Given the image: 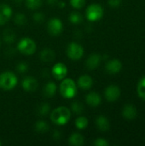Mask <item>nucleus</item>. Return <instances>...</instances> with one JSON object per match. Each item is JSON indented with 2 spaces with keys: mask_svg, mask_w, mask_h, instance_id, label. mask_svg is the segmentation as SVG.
Returning <instances> with one entry per match:
<instances>
[{
  "mask_svg": "<svg viewBox=\"0 0 145 146\" xmlns=\"http://www.w3.org/2000/svg\"><path fill=\"white\" fill-rule=\"evenodd\" d=\"M71 117V111L65 106H60L55 109L50 113L51 121L57 126H63L67 124Z\"/></svg>",
  "mask_w": 145,
  "mask_h": 146,
  "instance_id": "f257e3e1",
  "label": "nucleus"
},
{
  "mask_svg": "<svg viewBox=\"0 0 145 146\" xmlns=\"http://www.w3.org/2000/svg\"><path fill=\"white\" fill-rule=\"evenodd\" d=\"M60 84L59 91L64 98H73L77 94V86L73 80L70 78H64Z\"/></svg>",
  "mask_w": 145,
  "mask_h": 146,
  "instance_id": "f03ea898",
  "label": "nucleus"
},
{
  "mask_svg": "<svg viewBox=\"0 0 145 146\" xmlns=\"http://www.w3.org/2000/svg\"><path fill=\"white\" fill-rule=\"evenodd\" d=\"M18 83V79L15 73L11 71H4L0 74V89L10 91L14 89Z\"/></svg>",
  "mask_w": 145,
  "mask_h": 146,
  "instance_id": "7ed1b4c3",
  "label": "nucleus"
},
{
  "mask_svg": "<svg viewBox=\"0 0 145 146\" xmlns=\"http://www.w3.org/2000/svg\"><path fill=\"white\" fill-rule=\"evenodd\" d=\"M37 44L35 41L28 37L22 38L17 44V50L26 56H31L35 53Z\"/></svg>",
  "mask_w": 145,
  "mask_h": 146,
  "instance_id": "20e7f679",
  "label": "nucleus"
},
{
  "mask_svg": "<svg viewBox=\"0 0 145 146\" xmlns=\"http://www.w3.org/2000/svg\"><path fill=\"white\" fill-rule=\"evenodd\" d=\"M103 8L98 3L90 4L85 10V16L89 21L94 22L101 20L103 16Z\"/></svg>",
  "mask_w": 145,
  "mask_h": 146,
  "instance_id": "39448f33",
  "label": "nucleus"
},
{
  "mask_svg": "<svg viewBox=\"0 0 145 146\" xmlns=\"http://www.w3.org/2000/svg\"><path fill=\"white\" fill-rule=\"evenodd\" d=\"M67 56L73 61H78L84 56V48L81 44L76 42H71L67 47Z\"/></svg>",
  "mask_w": 145,
  "mask_h": 146,
  "instance_id": "423d86ee",
  "label": "nucleus"
},
{
  "mask_svg": "<svg viewBox=\"0 0 145 146\" xmlns=\"http://www.w3.org/2000/svg\"><path fill=\"white\" fill-rule=\"evenodd\" d=\"M63 29V24L59 18L53 17L47 23V30L48 33L52 36L59 35Z\"/></svg>",
  "mask_w": 145,
  "mask_h": 146,
  "instance_id": "0eeeda50",
  "label": "nucleus"
},
{
  "mask_svg": "<svg viewBox=\"0 0 145 146\" xmlns=\"http://www.w3.org/2000/svg\"><path fill=\"white\" fill-rule=\"evenodd\" d=\"M104 96L109 102H115L121 96V89L115 85H110L105 89Z\"/></svg>",
  "mask_w": 145,
  "mask_h": 146,
  "instance_id": "6e6552de",
  "label": "nucleus"
},
{
  "mask_svg": "<svg viewBox=\"0 0 145 146\" xmlns=\"http://www.w3.org/2000/svg\"><path fill=\"white\" fill-rule=\"evenodd\" d=\"M51 73H52V75L55 77V79L58 80H62L64 78H66L68 74V68L64 63L57 62L52 67Z\"/></svg>",
  "mask_w": 145,
  "mask_h": 146,
  "instance_id": "1a4fd4ad",
  "label": "nucleus"
},
{
  "mask_svg": "<svg viewBox=\"0 0 145 146\" xmlns=\"http://www.w3.org/2000/svg\"><path fill=\"white\" fill-rule=\"evenodd\" d=\"M22 88L27 92H33L38 87V80L32 76H26L21 81Z\"/></svg>",
  "mask_w": 145,
  "mask_h": 146,
  "instance_id": "9d476101",
  "label": "nucleus"
},
{
  "mask_svg": "<svg viewBox=\"0 0 145 146\" xmlns=\"http://www.w3.org/2000/svg\"><path fill=\"white\" fill-rule=\"evenodd\" d=\"M13 15L12 8L6 3L0 4V26L5 25Z\"/></svg>",
  "mask_w": 145,
  "mask_h": 146,
  "instance_id": "9b49d317",
  "label": "nucleus"
},
{
  "mask_svg": "<svg viewBox=\"0 0 145 146\" xmlns=\"http://www.w3.org/2000/svg\"><path fill=\"white\" fill-rule=\"evenodd\" d=\"M105 69H106L107 73H109L110 74H116L121 71L122 62L118 59L109 60L105 65Z\"/></svg>",
  "mask_w": 145,
  "mask_h": 146,
  "instance_id": "f8f14e48",
  "label": "nucleus"
},
{
  "mask_svg": "<svg viewBox=\"0 0 145 146\" xmlns=\"http://www.w3.org/2000/svg\"><path fill=\"white\" fill-rule=\"evenodd\" d=\"M102 61V56L99 54L97 53H93L91 55H90L88 56V58L86 59L85 62V66L88 69L90 70H94L97 68L99 67L100 63Z\"/></svg>",
  "mask_w": 145,
  "mask_h": 146,
  "instance_id": "ddd939ff",
  "label": "nucleus"
},
{
  "mask_svg": "<svg viewBox=\"0 0 145 146\" xmlns=\"http://www.w3.org/2000/svg\"><path fill=\"white\" fill-rule=\"evenodd\" d=\"M138 111L134 105L132 104H126L122 110V115L126 120L132 121L137 117Z\"/></svg>",
  "mask_w": 145,
  "mask_h": 146,
  "instance_id": "4468645a",
  "label": "nucleus"
},
{
  "mask_svg": "<svg viewBox=\"0 0 145 146\" xmlns=\"http://www.w3.org/2000/svg\"><path fill=\"white\" fill-rule=\"evenodd\" d=\"M85 101H86V104L89 106L95 108V107H97V106L100 105V104L102 102V98L97 92H91L86 95Z\"/></svg>",
  "mask_w": 145,
  "mask_h": 146,
  "instance_id": "2eb2a0df",
  "label": "nucleus"
},
{
  "mask_svg": "<svg viewBox=\"0 0 145 146\" xmlns=\"http://www.w3.org/2000/svg\"><path fill=\"white\" fill-rule=\"evenodd\" d=\"M93 86V80L88 74H83L78 79V86L83 90H89Z\"/></svg>",
  "mask_w": 145,
  "mask_h": 146,
  "instance_id": "dca6fc26",
  "label": "nucleus"
},
{
  "mask_svg": "<svg viewBox=\"0 0 145 146\" xmlns=\"http://www.w3.org/2000/svg\"><path fill=\"white\" fill-rule=\"evenodd\" d=\"M39 56L40 60L43 61L44 62H51L54 61L56 57V53L50 48H44L43 50H41Z\"/></svg>",
  "mask_w": 145,
  "mask_h": 146,
  "instance_id": "f3484780",
  "label": "nucleus"
},
{
  "mask_svg": "<svg viewBox=\"0 0 145 146\" xmlns=\"http://www.w3.org/2000/svg\"><path fill=\"white\" fill-rule=\"evenodd\" d=\"M96 125L97 127L102 131V132H106L109 129L110 127V123L109 119L104 116V115H99L97 119H96Z\"/></svg>",
  "mask_w": 145,
  "mask_h": 146,
  "instance_id": "a211bd4d",
  "label": "nucleus"
},
{
  "mask_svg": "<svg viewBox=\"0 0 145 146\" xmlns=\"http://www.w3.org/2000/svg\"><path fill=\"white\" fill-rule=\"evenodd\" d=\"M84 142H85L84 136L82 134L79 133H73L68 138V143L71 145L80 146L84 145Z\"/></svg>",
  "mask_w": 145,
  "mask_h": 146,
  "instance_id": "6ab92c4d",
  "label": "nucleus"
},
{
  "mask_svg": "<svg viewBox=\"0 0 145 146\" xmlns=\"http://www.w3.org/2000/svg\"><path fill=\"white\" fill-rule=\"evenodd\" d=\"M56 92V85L53 81H49L45 84L43 90V94L46 98L53 97Z\"/></svg>",
  "mask_w": 145,
  "mask_h": 146,
  "instance_id": "aec40b11",
  "label": "nucleus"
},
{
  "mask_svg": "<svg viewBox=\"0 0 145 146\" xmlns=\"http://www.w3.org/2000/svg\"><path fill=\"white\" fill-rule=\"evenodd\" d=\"M15 38L16 34L11 28H6L3 33V39L8 44H13L15 41Z\"/></svg>",
  "mask_w": 145,
  "mask_h": 146,
  "instance_id": "412c9836",
  "label": "nucleus"
},
{
  "mask_svg": "<svg viewBox=\"0 0 145 146\" xmlns=\"http://www.w3.org/2000/svg\"><path fill=\"white\" fill-rule=\"evenodd\" d=\"M34 127H35L36 132H38V133H45L50 129V127H49L48 123L46 121H42V120L38 121L35 123Z\"/></svg>",
  "mask_w": 145,
  "mask_h": 146,
  "instance_id": "4be33fe9",
  "label": "nucleus"
},
{
  "mask_svg": "<svg viewBox=\"0 0 145 146\" xmlns=\"http://www.w3.org/2000/svg\"><path fill=\"white\" fill-rule=\"evenodd\" d=\"M68 20L72 24H80L83 21V15L78 11H73L68 15Z\"/></svg>",
  "mask_w": 145,
  "mask_h": 146,
  "instance_id": "5701e85b",
  "label": "nucleus"
},
{
  "mask_svg": "<svg viewBox=\"0 0 145 146\" xmlns=\"http://www.w3.org/2000/svg\"><path fill=\"white\" fill-rule=\"evenodd\" d=\"M88 119L85 116H79L75 120V127L79 130H84L88 127Z\"/></svg>",
  "mask_w": 145,
  "mask_h": 146,
  "instance_id": "b1692460",
  "label": "nucleus"
},
{
  "mask_svg": "<svg viewBox=\"0 0 145 146\" xmlns=\"http://www.w3.org/2000/svg\"><path fill=\"white\" fill-rule=\"evenodd\" d=\"M43 0H25L26 6L31 10H36L42 5Z\"/></svg>",
  "mask_w": 145,
  "mask_h": 146,
  "instance_id": "393cba45",
  "label": "nucleus"
},
{
  "mask_svg": "<svg viewBox=\"0 0 145 146\" xmlns=\"http://www.w3.org/2000/svg\"><path fill=\"white\" fill-rule=\"evenodd\" d=\"M71 110L75 115H81L84 111V105L79 101H75L71 104Z\"/></svg>",
  "mask_w": 145,
  "mask_h": 146,
  "instance_id": "a878e982",
  "label": "nucleus"
},
{
  "mask_svg": "<svg viewBox=\"0 0 145 146\" xmlns=\"http://www.w3.org/2000/svg\"><path fill=\"white\" fill-rule=\"evenodd\" d=\"M50 111V106L48 103H43L38 107V114L40 116H46Z\"/></svg>",
  "mask_w": 145,
  "mask_h": 146,
  "instance_id": "bb28decb",
  "label": "nucleus"
},
{
  "mask_svg": "<svg viewBox=\"0 0 145 146\" xmlns=\"http://www.w3.org/2000/svg\"><path fill=\"white\" fill-rule=\"evenodd\" d=\"M14 22L17 26H24L26 22V17L23 13H17L14 16Z\"/></svg>",
  "mask_w": 145,
  "mask_h": 146,
  "instance_id": "cd10ccee",
  "label": "nucleus"
},
{
  "mask_svg": "<svg viewBox=\"0 0 145 146\" xmlns=\"http://www.w3.org/2000/svg\"><path fill=\"white\" fill-rule=\"evenodd\" d=\"M138 94L139 98L145 101V76L139 80L138 84Z\"/></svg>",
  "mask_w": 145,
  "mask_h": 146,
  "instance_id": "c85d7f7f",
  "label": "nucleus"
},
{
  "mask_svg": "<svg viewBox=\"0 0 145 146\" xmlns=\"http://www.w3.org/2000/svg\"><path fill=\"white\" fill-rule=\"evenodd\" d=\"M28 68H29V66L26 62H20L16 65V71L20 74L26 73Z\"/></svg>",
  "mask_w": 145,
  "mask_h": 146,
  "instance_id": "c756f323",
  "label": "nucleus"
},
{
  "mask_svg": "<svg viewBox=\"0 0 145 146\" xmlns=\"http://www.w3.org/2000/svg\"><path fill=\"white\" fill-rule=\"evenodd\" d=\"M71 6L76 9L83 8L85 4V0H69Z\"/></svg>",
  "mask_w": 145,
  "mask_h": 146,
  "instance_id": "7c9ffc66",
  "label": "nucleus"
},
{
  "mask_svg": "<svg viewBox=\"0 0 145 146\" xmlns=\"http://www.w3.org/2000/svg\"><path fill=\"white\" fill-rule=\"evenodd\" d=\"M32 19L37 23H41L44 21V15L41 12H35L32 15Z\"/></svg>",
  "mask_w": 145,
  "mask_h": 146,
  "instance_id": "2f4dec72",
  "label": "nucleus"
},
{
  "mask_svg": "<svg viewBox=\"0 0 145 146\" xmlns=\"http://www.w3.org/2000/svg\"><path fill=\"white\" fill-rule=\"evenodd\" d=\"M93 145L96 146H108L109 143L103 138H98L94 141Z\"/></svg>",
  "mask_w": 145,
  "mask_h": 146,
  "instance_id": "473e14b6",
  "label": "nucleus"
},
{
  "mask_svg": "<svg viewBox=\"0 0 145 146\" xmlns=\"http://www.w3.org/2000/svg\"><path fill=\"white\" fill-rule=\"evenodd\" d=\"M108 3L112 8H118L121 5L122 0H109Z\"/></svg>",
  "mask_w": 145,
  "mask_h": 146,
  "instance_id": "72a5a7b5",
  "label": "nucleus"
},
{
  "mask_svg": "<svg viewBox=\"0 0 145 146\" xmlns=\"http://www.w3.org/2000/svg\"><path fill=\"white\" fill-rule=\"evenodd\" d=\"M61 137H62V133H61V132H60V131H58V130H55V131H54V133H53V134H52V138H53V139H54V140L58 141V140L61 139Z\"/></svg>",
  "mask_w": 145,
  "mask_h": 146,
  "instance_id": "f704fd0d",
  "label": "nucleus"
},
{
  "mask_svg": "<svg viewBox=\"0 0 145 146\" xmlns=\"http://www.w3.org/2000/svg\"><path fill=\"white\" fill-rule=\"evenodd\" d=\"M58 2V0H46V3L50 5H55Z\"/></svg>",
  "mask_w": 145,
  "mask_h": 146,
  "instance_id": "c9c22d12",
  "label": "nucleus"
},
{
  "mask_svg": "<svg viewBox=\"0 0 145 146\" xmlns=\"http://www.w3.org/2000/svg\"><path fill=\"white\" fill-rule=\"evenodd\" d=\"M56 4H57L58 7H60V8H64V7L66 6V3H65V2H57Z\"/></svg>",
  "mask_w": 145,
  "mask_h": 146,
  "instance_id": "e433bc0d",
  "label": "nucleus"
},
{
  "mask_svg": "<svg viewBox=\"0 0 145 146\" xmlns=\"http://www.w3.org/2000/svg\"><path fill=\"white\" fill-rule=\"evenodd\" d=\"M15 3H16V4H20V3H21L22 2H23V0H12Z\"/></svg>",
  "mask_w": 145,
  "mask_h": 146,
  "instance_id": "4c0bfd02",
  "label": "nucleus"
},
{
  "mask_svg": "<svg viewBox=\"0 0 145 146\" xmlns=\"http://www.w3.org/2000/svg\"><path fill=\"white\" fill-rule=\"evenodd\" d=\"M2 145V142H1V141H0V145Z\"/></svg>",
  "mask_w": 145,
  "mask_h": 146,
  "instance_id": "58836bf2",
  "label": "nucleus"
},
{
  "mask_svg": "<svg viewBox=\"0 0 145 146\" xmlns=\"http://www.w3.org/2000/svg\"><path fill=\"white\" fill-rule=\"evenodd\" d=\"M0 46H1V43H0Z\"/></svg>",
  "mask_w": 145,
  "mask_h": 146,
  "instance_id": "ea45409f",
  "label": "nucleus"
}]
</instances>
